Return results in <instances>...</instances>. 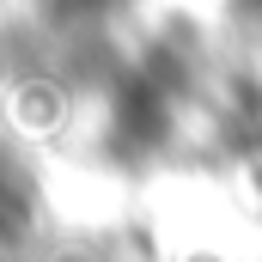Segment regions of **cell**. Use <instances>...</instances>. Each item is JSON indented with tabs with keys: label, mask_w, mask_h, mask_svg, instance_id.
Segmentation results:
<instances>
[{
	"label": "cell",
	"mask_w": 262,
	"mask_h": 262,
	"mask_svg": "<svg viewBox=\"0 0 262 262\" xmlns=\"http://www.w3.org/2000/svg\"><path fill=\"white\" fill-rule=\"evenodd\" d=\"M6 116L25 134H55L67 122V92L55 79H43V73H25V79L6 85Z\"/></svg>",
	"instance_id": "1"
},
{
	"label": "cell",
	"mask_w": 262,
	"mask_h": 262,
	"mask_svg": "<svg viewBox=\"0 0 262 262\" xmlns=\"http://www.w3.org/2000/svg\"><path fill=\"white\" fill-rule=\"evenodd\" d=\"M238 195L262 213V146H250V152L238 159Z\"/></svg>",
	"instance_id": "2"
},
{
	"label": "cell",
	"mask_w": 262,
	"mask_h": 262,
	"mask_svg": "<svg viewBox=\"0 0 262 262\" xmlns=\"http://www.w3.org/2000/svg\"><path fill=\"white\" fill-rule=\"evenodd\" d=\"M171 262H232V256H226L220 244H183V250H177Z\"/></svg>",
	"instance_id": "3"
}]
</instances>
